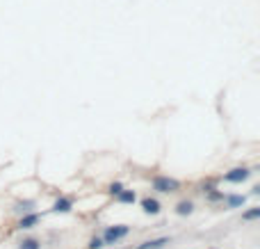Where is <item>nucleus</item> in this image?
Wrapping results in <instances>:
<instances>
[{"label":"nucleus","instance_id":"4468645a","mask_svg":"<svg viewBox=\"0 0 260 249\" xmlns=\"http://www.w3.org/2000/svg\"><path fill=\"white\" fill-rule=\"evenodd\" d=\"M103 245H105V242H103V238H94V240L89 242V247H91V249H101V247H103Z\"/></svg>","mask_w":260,"mask_h":249},{"label":"nucleus","instance_id":"20e7f679","mask_svg":"<svg viewBox=\"0 0 260 249\" xmlns=\"http://www.w3.org/2000/svg\"><path fill=\"white\" fill-rule=\"evenodd\" d=\"M141 208H144V213H149V215H157V213H160V201H157V199H144V201H141Z\"/></svg>","mask_w":260,"mask_h":249},{"label":"nucleus","instance_id":"f8f14e48","mask_svg":"<svg viewBox=\"0 0 260 249\" xmlns=\"http://www.w3.org/2000/svg\"><path fill=\"white\" fill-rule=\"evenodd\" d=\"M258 217H260V208H251V211L242 213V219H244V222H251V219H258Z\"/></svg>","mask_w":260,"mask_h":249},{"label":"nucleus","instance_id":"f257e3e1","mask_svg":"<svg viewBox=\"0 0 260 249\" xmlns=\"http://www.w3.org/2000/svg\"><path fill=\"white\" fill-rule=\"evenodd\" d=\"M130 233V227L126 224H119V227H110L107 231L103 233V242L105 245H114V242H119L121 238H126Z\"/></svg>","mask_w":260,"mask_h":249},{"label":"nucleus","instance_id":"39448f33","mask_svg":"<svg viewBox=\"0 0 260 249\" xmlns=\"http://www.w3.org/2000/svg\"><path fill=\"white\" fill-rule=\"evenodd\" d=\"M71 208H73V204H71V199H67V196H60V199L55 201V206H52L55 213H69Z\"/></svg>","mask_w":260,"mask_h":249},{"label":"nucleus","instance_id":"423d86ee","mask_svg":"<svg viewBox=\"0 0 260 249\" xmlns=\"http://www.w3.org/2000/svg\"><path fill=\"white\" fill-rule=\"evenodd\" d=\"M167 238H157V240H149V242H141L137 249H162L164 245H167Z\"/></svg>","mask_w":260,"mask_h":249},{"label":"nucleus","instance_id":"ddd939ff","mask_svg":"<svg viewBox=\"0 0 260 249\" xmlns=\"http://www.w3.org/2000/svg\"><path fill=\"white\" fill-rule=\"evenodd\" d=\"M121 190H123V185H121V183H112V185H110V195L117 196V195L121 192Z\"/></svg>","mask_w":260,"mask_h":249},{"label":"nucleus","instance_id":"9d476101","mask_svg":"<svg viewBox=\"0 0 260 249\" xmlns=\"http://www.w3.org/2000/svg\"><path fill=\"white\" fill-rule=\"evenodd\" d=\"M192 211H194L192 201H180V204L176 206V213H178V215H190Z\"/></svg>","mask_w":260,"mask_h":249},{"label":"nucleus","instance_id":"2eb2a0df","mask_svg":"<svg viewBox=\"0 0 260 249\" xmlns=\"http://www.w3.org/2000/svg\"><path fill=\"white\" fill-rule=\"evenodd\" d=\"M32 201H23V204H18V211H28V208H32Z\"/></svg>","mask_w":260,"mask_h":249},{"label":"nucleus","instance_id":"6e6552de","mask_svg":"<svg viewBox=\"0 0 260 249\" xmlns=\"http://www.w3.org/2000/svg\"><path fill=\"white\" fill-rule=\"evenodd\" d=\"M117 199H119L121 204H135V199H137V196H135L133 190H121L119 195H117Z\"/></svg>","mask_w":260,"mask_h":249},{"label":"nucleus","instance_id":"0eeeda50","mask_svg":"<svg viewBox=\"0 0 260 249\" xmlns=\"http://www.w3.org/2000/svg\"><path fill=\"white\" fill-rule=\"evenodd\" d=\"M37 222H39V215H35V213H32V215H25V217L18 222V229H32Z\"/></svg>","mask_w":260,"mask_h":249},{"label":"nucleus","instance_id":"7ed1b4c3","mask_svg":"<svg viewBox=\"0 0 260 249\" xmlns=\"http://www.w3.org/2000/svg\"><path fill=\"white\" fill-rule=\"evenodd\" d=\"M251 176V169H246V167H238V169H230L224 178L228 183H242V181H246Z\"/></svg>","mask_w":260,"mask_h":249},{"label":"nucleus","instance_id":"dca6fc26","mask_svg":"<svg viewBox=\"0 0 260 249\" xmlns=\"http://www.w3.org/2000/svg\"><path fill=\"white\" fill-rule=\"evenodd\" d=\"M210 199H212V201H217V199H224V195H222V192H210Z\"/></svg>","mask_w":260,"mask_h":249},{"label":"nucleus","instance_id":"f03ea898","mask_svg":"<svg viewBox=\"0 0 260 249\" xmlns=\"http://www.w3.org/2000/svg\"><path fill=\"white\" fill-rule=\"evenodd\" d=\"M180 188V183L176 178H169V176H156L153 178V190L157 192H176Z\"/></svg>","mask_w":260,"mask_h":249},{"label":"nucleus","instance_id":"9b49d317","mask_svg":"<svg viewBox=\"0 0 260 249\" xmlns=\"http://www.w3.org/2000/svg\"><path fill=\"white\" fill-rule=\"evenodd\" d=\"M18 249H41V242L35 240V238H28V240H23L18 245Z\"/></svg>","mask_w":260,"mask_h":249},{"label":"nucleus","instance_id":"1a4fd4ad","mask_svg":"<svg viewBox=\"0 0 260 249\" xmlns=\"http://www.w3.org/2000/svg\"><path fill=\"white\" fill-rule=\"evenodd\" d=\"M226 201H228L230 208H238V206H242V204L246 201V196H244V195H230Z\"/></svg>","mask_w":260,"mask_h":249}]
</instances>
